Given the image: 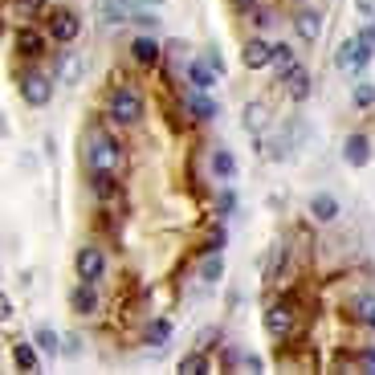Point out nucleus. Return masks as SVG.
<instances>
[{"instance_id":"f257e3e1","label":"nucleus","mask_w":375,"mask_h":375,"mask_svg":"<svg viewBox=\"0 0 375 375\" xmlns=\"http://www.w3.org/2000/svg\"><path fill=\"white\" fill-rule=\"evenodd\" d=\"M106 110H110V119H114L119 127H135V123H139V114H143L139 90H131V86H119V90L110 94Z\"/></svg>"},{"instance_id":"f03ea898","label":"nucleus","mask_w":375,"mask_h":375,"mask_svg":"<svg viewBox=\"0 0 375 375\" xmlns=\"http://www.w3.org/2000/svg\"><path fill=\"white\" fill-rule=\"evenodd\" d=\"M86 163H90V172H114L119 168V143L110 139V135H90L86 143Z\"/></svg>"},{"instance_id":"7ed1b4c3","label":"nucleus","mask_w":375,"mask_h":375,"mask_svg":"<svg viewBox=\"0 0 375 375\" xmlns=\"http://www.w3.org/2000/svg\"><path fill=\"white\" fill-rule=\"evenodd\" d=\"M49 33H53V41L70 45V41L82 33V17H78L74 8H61V12H53V17H49Z\"/></svg>"},{"instance_id":"20e7f679","label":"nucleus","mask_w":375,"mask_h":375,"mask_svg":"<svg viewBox=\"0 0 375 375\" xmlns=\"http://www.w3.org/2000/svg\"><path fill=\"white\" fill-rule=\"evenodd\" d=\"M78 278L94 281V285L106 278V253H102V249H94V245L78 249Z\"/></svg>"},{"instance_id":"39448f33","label":"nucleus","mask_w":375,"mask_h":375,"mask_svg":"<svg viewBox=\"0 0 375 375\" xmlns=\"http://www.w3.org/2000/svg\"><path fill=\"white\" fill-rule=\"evenodd\" d=\"M21 98L29 106H45L49 98H53V78L49 74H25L21 78Z\"/></svg>"},{"instance_id":"423d86ee","label":"nucleus","mask_w":375,"mask_h":375,"mask_svg":"<svg viewBox=\"0 0 375 375\" xmlns=\"http://www.w3.org/2000/svg\"><path fill=\"white\" fill-rule=\"evenodd\" d=\"M265 330H270V338H285L294 330V306L290 302H274L265 310Z\"/></svg>"},{"instance_id":"0eeeda50","label":"nucleus","mask_w":375,"mask_h":375,"mask_svg":"<svg viewBox=\"0 0 375 375\" xmlns=\"http://www.w3.org/2000/svg\"><path fill=\"white\" fill-rule=\"evenodd\" d=\"M294 29H298V37L302 41H318L323 37V8H302L298 17H294Z\"/></svg>"},{"instance_id":"6e6552de","label":"nucleus","mask_w":375,"mask_h":375,"mask_svg":"<svg viewBox=\"0 0 375 375\" xmlns=\"http://www.w3.org/2000/svg\"><path fill=\"white\" fill-rule=\"evenodd\" d=\"M188 82H192L196 90H212V86L221 82V70H216L208 57H196V61L188 65Z\"/></svg>"},{"instance_id":"1a4fd4ad","label":"nucleus","mask_w":375,"mask_h":375,"mask_svg":"<svg viewBox=\"0 0 375 375\" xmlns=\"http://www.w3.org/2000/svg\"><path fill=\"white\" fill-rule=\"evenodd\" d=\"M343 159H347L351 168H367V159H372V143H367V135H351V139L343 143Z\"/></svg>"},{"instance_id":"9d476101","label":"nucleus","mask_w":375,"mask_h":375,"mask_svg":"<svg viewBox=\"0 0 375 375\" xmlns=\"http://www.w3.org/2000/svg\"><path fill=\"white\" fill-rule=\"evenodd\" d=\"M70 306H74L78 314H94V310H98V294H94V281H78V285L70 290Z\"/></svg>"},{"instance_id":"9b49d317","label":"nucleus","mask_w":375,"mask_h":375,"mask_svg":"<svg viewBox=\"0 0 375 375\" xmlns=\"http://www.w3.org/2000/svg\"><path fill=\"white\" fill-rule=\"evenodd\" d=\"M265 127H270V106L265 102H249L245 106V131L249 135H265Z\"/></svg>"},{"instance_id":"f8f14e48","label":"nucleus","mask_w":375,"mask_h":375,"mask_svg":"<svg viewBox=\"0 0 375 375\" xmlns=\"http://www.w3.org/2000/svg\"><path fill=\"white\" fill-rule=\"evenodd\" d=\"M270 61H274V45H270V41L253 37V41L245 45V65H249V70H261V65H270Z\"/></svg>"},{"instance_id":"ddd939ff","label":"nucleus","mask_w":375,"mask_h":375,"mask_svg":"<svg viewBox=\"0 0 375 375\" xmlns=\"http://www.w3.org/2000/svg\"><path fill=\"white\" fill-rule=\"evenodd\" d=\"M310 216L318 221V225H330V221H338V200L327 196V192H318L314 200H310Z\"/></svg>"},{"instance_id":"4468645a","label":"nucleus","mask_w":375,"mask_h":375,"mask_svg":"<svg viewBox=\"0 0 375 375\" xmlns=\"http://www.w3.org/2000/svg\"><path fill=\"white\" fill-rule=\"evenodd\" d=\"M188 110H192L196 119H204V123H212L221 106H216V98H212V94H208V90H196V94H192V98H188Z\"/></svg>"},{"instance_id":"2eb2a0df","label":"nucleus","mask_w":375,"mask_h":375,"mask_svg":"<svg viewBox=\"0 0 375 375\" xmlns=\"http://www.w3.org/2000/svg\"><path fill=\"white\" fill-rule=\"evenodd\" d=\"M285 90H290L294 102H306V98H310V74H306L302 65H294V70L285 74Z\"/></svg>"},{"instance_id":"dca6fc26","label":"nucleus","mask_w":375,"mask_h":375,"mask_svg":"<svg viewBox=\"0 0 375 375\" xmlns=\"http://www.w3.org/2000/svg\"><path fill=\"white\" fill-rule=\"evenodd\" d=\"M131 57H135L139 65H155V61H159V45H155L151 37H135V45H131Z\"/></svg>"},{"instance_id":"f3484780","label":"nucleus","mask_w":375,"mask_h":375,"mask_svg":"<svg viewBox=\"0 0 375 375\" xmlns=\"http://www.w3.org/2000/svg\"><path fill=\"white\" fill-rule=\"evenodd\" d=\"M294 65H298V61H294V49L278 41V45H274V61H270V70H274L278 78H285V74H290Z\"/></svg>"},{"instance_id":"a211bd4d","label":"nucleus","mask_w":375,"mask_h":375,"mask_svg":"<svg viewBox=\"0 0 375 375\" xmlns=\"http://www.w3.org/2000/svg\"><path fill=\"white\" fill-rule=\"evenodd\" d=\"M200 278L208 281V285H216V281L225 278V261H221V253H208V257H204V265H200Z\"/></svg>"},{"instance_id":"6ab92c4d","label":"nucleus","mask_w":375,"mask_h":375,"mask_svg":"<svg viewBox=\"0 0 375 375\" xmlns=\"http://www.w3.org/2000/svg\"><path fill=\"white\" fill-rule=\"evenodd\" d=\"M212 176H216V180H233L236 176V163H233L229 151H216V155H212Z\"/></svg>"},{"instance_id":"aec40b11","label":"nucleus","mask_w":375,"mask_h":375,"mask_svg":"<svg viewBox=\"0 0 375 375\" xmlns=\"http://www.w3.org/2000/svg\"><path fill=\"white\" fill-rule=\"evenodd\" d=\"M168 334H172V323H168V318H155V323L147 327V347H163Z\"/></svg>"},{"instance_id":"412c9836","label":"nucleus","mask_w":375,"mask_h":375,"mask_svg":"<svg viewBox=\"0 0 375 375\" xmlns=\"http://www.w3.org/2000/svg\"><path fill=\"white\" fill-rule=\"evenodd\" d=\"M180 372H184V375L208 372V355H204V351H192V355H184V359H180Z\"/></svg>"},{"instance_id":"4be33fe9","label":"nucleus","mask_w":375,"mask_h":375,"mask_svg":"<svg viewBox=\"0 0 375 375\" xmlns=\"http://www.w3.org/2000/svg\"><path fill=\"white\" fill-rule=\"evenodd\" d=\"M355 37H351V41H343V45H338V53H334V65H338V70H351V74H355Z\"/></svg>"},{"instance_id":"5701e85b","label":"nucleus","mask_w":375,"mask_h":375,"mask_svg":"<svg viewBox=\"0 0 375 375\" xmlns=\"http://www.w3.org/2000/svg\"><path fill=\"white\" fill-rule=\"evenodd\" d=\"M290 135H294V127H285L278 139H274V147H270V159H290Z\"/></svg>"},{"instance_id":"b1692460","label":"nucleus","mask_w":375,"mask_h":375,"mask_svg":"<svg viewBox=\"0 0 375 375\" xmlns=\"http://www.w3.org/2000/svg\"><path fill=\"white\" fill-rule=\"evenodd\" d=\"M12 359H17V367H21V372H33V367H37V355H33V347H25V343L12 351Z\"/></svg>"},{"instance_id":"393cba45","label":"nucleus","mask_w":375,"mask_h":375,"mask_svg":"<svg viewBox=\"0 0 375 375\" xmlns=\"http://www.w3.org/2000/svg\"><path fill=\"white\" fill-rule=\"evenodd\" d=\"M37 343H41V351H45V355H57V351H61V347H57V334H53L49 327L37 330Z\"/></svg>"},{"instance_id":"a878e982","label":"nucleus","mask_w":375,"mask_h":375,"mask_svg":"<svg viewBox=\"0 0 375 375\" xmlns=\"http://www.w3.org/2000/svg\"><path fill=\"white\" fill-rule=\"evenodd\" d=\"M355 106H363V110H367V106H375V86L359 82V86H355Z\"/></svg>"},{"instance_id":"bb28decb","label":"nucleus","mask_w":375,"mask_h":375,"mask_svg":"<svg viewBox=\"0 0 375 375\" xmlns=\"http://www.w3.org/2000/svg\"><path fill=\"white\" fill-rule=\"evenodd\" d=\"M216 212H221V216H233V212H236V196H233V192H221V200H216Z\"/></svg>"},{"instance_id":"cd10ccee","label":"nucleus","mask_w":375,"mask_h":375,"mask_svg":"<svg viewBox=\"0 0 375 375\" xmlns=\"http://www.w3.org/2000/svg\"><path fill=\"white\" fill-rule=\"evenodd\" d=\"M37 49H41V37H37L33 29H25V33H21V53H37Z\"/></svg>"},{"instance_id":"c85d7f7f","label":"nucleus","mask_w":375,"mask_h":375,"mask_svg":"<svg viewBox=\"0 0 375 375\" xmlns=\"http://www.w3.org/2000/svg\"><path fill=\"white\" fill-rule=\"evenodd\" d=\"M78 70H82V65H78V57H70V53H65V57H61V74H65V82H78Z\"/></svg>"},{"instance_id":"c756f323","label":"nucleus","mask_w":375,"mask_h":375,"mask_svg":"<svg viewBox=\"0 0 375 375\" xmlns=\"http://www.w3.org/2000/svg\"><path fill=\"white\" fill-rule=\"evenodd\" d=\"M61 355H70V359H74V355H82V338H78V334H65V343H61Z\"/></svg>"},{"instance_id":"7c9ffc66","label":"nucleus","mask_w":375,"mask_h":375,"mask_svg":"<svg viewBox=\"0 0 375 375\" xmlns=\"http://www.w3.org/2000/svg\"><path fill=\"white\" fill-rule=\"evenodd\" d=\"M359 318L367 323V327L375 330V298H367V302H359Z\"/></svg>"},{"instance_id":"2f4dec72","label":"nucleus","mask_w":375,"mask_h":375,"mask_svg":"<svg viewBox=\"0 0 375 375\" xmlns=\"http://www.w3.org/2000/svg\"><path fill=\"white\" fill-rule=\"evenodd\" d=\"M216 334H221V330H216V327L200 330V351H208V347H212V343H216Z\"/></svg>"},{"instance_id":"473e14b6","label":"nucleus","mask_w":375,"mask_h":375,"mask_svg":"<svg viewBox=\"0 0 375 375\" xmlns=\"http://www.w3.org/2000/svg\"><path fill=\"white\" fill-rule=\"evenodd\" d=\"M221 249H225V229H216L208 236V253H221Z\"/></svg>"},{"instance_id":"72a5a7b5","label":"nucleus","mask_w":375,"mask_h":375,"mask_svg":"<svg viewBox=\"0 0 375 375\" xmlns=\"http://www.w3.org/2000/svg\"><path fill=\"white\" fill-rule=\"evenodd\" d=\"M204 57H208V61H212V65H216V70H221V74H225V57H221V49H204Z\"/></svg>"},{"instance_id":"f704fd0d","label":"nucleus","mask_w":375,"mask_h":375,"mask_svg":"<svg viewBox=\"0 0 375 375\" xmlns=\"http://www.w3.org/2000/svg\"><path fill=\"white\" fill-rule=\"evenodd\" d=\"M363 367H372L375 372V351H363Z\"/></svg>"},{"instance_id":"c9c22d12","label":"nucleus","mask_w":375,"mask_h":375,"mask_svg":"<svg viewBox=\"0 0 375 375\" xmlns=\"http://www.w3.org/2000/svg\"><path fill=\"white\" fill-rule=\"evenodd\" d=\"M127 4H163V0H127Z\"/></svg>"}]
</instances>
